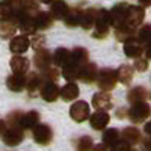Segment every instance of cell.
<instances>
[{
	"instance_id": "obj_32",
	"label": "cell",
	"mask_w": 151,
	"mask_h": 151,
	"mask_svg": "<svg viewBox=\"0 0 151 151\" xmlns=\"http://www.w3.org/2000/svg\"><path fill=\"white\" fill-rule=\"evenodd\" d=\"M134 30H136V29H132V27H129V26H121V27L115 29V36H116L118 41L125 42L127 40H130V38L134 36Z\"/></svg>"
},
{
	"instance_id": "obj_21",
	"label": "cell",
	"mask_w": 151,
	"mask_h": 151,
	"mask_svg": "<svg viewBox=\"0 0 151 151\" xmlns=\"http://www.w3.org/2000/svg\"><path fill=\"white\" fill-rule=\"evenodd\" d=\"M79 94H80L79 86L73 82H68L64 88H60V97L64 101H73L79 97Z\"/></svg>"
},
{
	"instance_id": "obj_5",
	"label": "cell",
	"mask_w": 151,
	"mask_h": 151,
	"mask_svg": "<svg viewBox=\"0 0 151 151\" xmlns=\"http://www.w3.org/2000/svg\"><path fill=\"white\" fill-rule=\"evenodd\" d=\"M144 17H145V9L142 6H129L127 18H125V24H124V26H129L132 29H136L144 21Z\"/></svg>"
},
{
	"instance_id": "obj_16",
	"label": "cell",
	"mask_w": 151,
	"mask_h": 151,
	"mask_svg": "<svg viewBox=\"0 0 151 151\" xmlns=\"http://www.w3.org/2000/svg\"><path fill=\"white\" fill-rule=\"evenodd\" d=\"M38 122H40V113L36 110H30L27 113H23L20 119V127L21 129H35Z\"/></svg>"
},
{
	"instance_id": "obj_36",
	"label": "cell",
	"mask_w": 151,
	"mask_h": 151,
	"mask_svg": "<svg viewBox=\"0 0 151 151\" xmlns=\"http://www.w3.org/2000/svg\"><path fill=\"white\" fill-rule=\"evenodd\" d=\"M12 14H14V8L11 5H8L6 2L0 3V21H9L12 18Z\"/></svg>"
},
{
	"instance_id": "obj_15",
	"label": "cell",
	"mask_w": 151,
	"mask_h": 151,
	"mask_svg": "<svg viewBox=\"0 0 151 151\" xmlns=\"http://www.w3.org/2000/svg\"><path fill=\"white\" fill-rule=\"evenodd\" d=\"M92 104L97 110H109L112 107V98L106 91L101 92H97L92 97Z\"/></svg>"
},
{
	"instance_id": "obj_25",
	"label": "cell",
	"mask_w": 151,
	"mask_h": 151,
	"mask_svg": "<svg viewBox=\"0 0 151 151\" xmlns=\"http://www.w3.org/2000/svg\"><path fill=\"white\" fill-rule=\"evenodd\" d=\"M97 14H98V11L97 9H88L85 11L83 14H82V21H80V26L83 29H92L94 27V24H95V20H97Z\"/></svg>"
},
{
	"instance_id": "obj_24",
	"label": "cell",
	"mask_w": 151,
	"mask_h": 151,
	"mask_svg": "<svg viewBox=\"0 0 151 151\" xmlns=\"http://www.w3.org/2000/svg\"><path fill=\"white\" fill-rule=\"evenodd\" d=\"M80 71H82L80 65H76L73 62H68V64L62 68V76H64V79H67L68 82H74L76 79L80 77Z\"/></svg>"
},
{
	"instance_id": "obj_9",
	"label": "cell",
	"mask_w": 151,
	"mask_h": 151,
	"mask_svg": "<svg viewBox=\"0 0 151 151\" xmlns=\"http://www.w3.org/2000/svg\"><path fill=\"white\" fill-rule=\"evenodd\" d=\"M33 62H35V67L38 70L45 71L47 68L52 67V55L45 48H38L35 56H33Z\"/></svg>"
},
{
	"instance_id": "obj_11",
	"label": "cell",
	"mask_w": 151,
	"mask_h": 151,
	"mask_svg": "<svg viewBox=\"0 0 151 151\" xmlns=\"http://www.w3.org/2000/svg\"><path fill=\"white\" fill-rule=\"evenodd\" d=\"M30 47V40L26 35H20V36H14L9 42V50L15 55H21L24 52H27V48Z\"/></svg>"
},
{
	"instance_id": "obj_23",
	"label": "cell",
	"mask_w": 151,
	"mask_h": 151,
	"mask_svg": "<svg viewBox=\"0 0 151 151\" xmlns=\"http://www.w3.org/2000/svg\"><path fill=\"white\" fill-rule=\"evenodd\" d=\"M41 86H42V77L38 76L36 73H30L26 77V89L29 91L30 95H35V92L40 91Z\"/></svg>"
},
{
	"instance_id": "obj_45",
	"label": "cell",
	"mask_w": 151,
	"mask_h": 151,
	"mask_svg": "<svg viewBox=\"0 0 151 151\" xmlns=\"http://www.w3.org/2000/svg\"><path fill=\"white\" fill-rule=\"evenodd\" d=\"M6 132V122L0 121V136H3V133Z\"/></svg>"
},
{
	"instance_id": "obj_6",
	"label": "cell",
	"mask_w": 151,
	"mask_h": 151,
	"mask_svg": "<svg viewBox=\"0 0 151 151\" xmlns=\"http://www.w3.org/2000/svg\"><path fill=\"white\" fill-rule=\"evenodd\" d=\"M70 116L76 121V122H83L89 116V104L86 101H76L71 107H70Z\"/></svg>"
},
{
	"instance_id": "obj_33",
	"label": "cell",
	"mask_w": 151,
	"mask_h": 151,
	"mask_svg": "<svg viewBox=\"0 0 151 151\" xmlns=\"http://www.w3.org/2000/svg\"><path fill=\"white\" fill-rule=\"evenodd\" d=\"M119 141V132L116 129H107L103 133V144L107 147H112L113 144H116Z\"/></svg>"
},
{
	"instance_id": "obj_26",
	"label": "cell",
	"mask_w": 151,
	"mask_h": 151,
	"mask_svg": "<svg viewBox=\"0 0 151 151\" xmlns=\"http://www.w3.org/2000/svg\"><path fill=\"white\" fill-rule=\"evenodd\" d=\"M70 55H71V52H68L67 48H62V47L58 48L55 52V55H53V64L56 67H62V68H64L70 62Z\"/></svg>"
},
{
	"instance_id": "obj_48",
	"label": "cell",
	"mask_w": 151,
	"mask_h": 151,
	"mask_svg": "<svg viewBox=\"0 0 151 151\" xmlns=\"http://www.w3.org/2000/svg\"><path fill=\"white\" fill-rule=\"evenodd\" d=\"M139 3L142 6H151V0H139Z\"/></svg>"
},
{
	"instance_id": "obj_8",
	"label": "cell",
	"mask_w": 151,
	"mask_h": 151,
	"mask_svg": "<svg viewBox=\"0 0 151 151\" xmlns=\"http://www.w3.org/2000/svg\"><path fill=\"white\" fill-rule=\"evenodd\" d=\"M52 137H53L52 129L47 124H38L33 129V139L40 145H48L52 142Z\"/></svg>"
},
{
	"instance_id": "obj_30",
	"label": "cell",
	"mask_w": 151,
	"mask_h": 151,
	"mask_svg": "<svg viewBox=\"0 0 151 151\" xmlns=\"http://www.w3.org/2000/svg\"><path fill=\"white\" fill-rule=\"evenodd\" d=\"M82 14H83V12H82L80 9H70V12L67 14V17L64 18L65 23H67V26H70V27L79 26L80 21H82Z\"/></svg>"
},
{
	"instance_id": "obj_29",
	"label": "cell",
	"mask_w": 151,
	"mask_h": 151,
	"mask_svg": "<svg viewBox=\"0 0 151 151\" xmlns=\"http://www.w3.org/2000/svg\"><path fill=\"white\" fill-rule=\"evenodd\" d=\"M122 139L127 141L130 145H134V144H137L141 141V132L136 127H127L122 132Z\"/></svg>"
},
{
	"instance_id": "obj_19",
	"label": "cell",
	"mask_w": 151,
	"mask_h": 151,
	"mask_svg": "<svg viewBox=\"0 0 151 151\" xmlns=\"http://www.w3.org/2000/svg\"><path fill=\"white\" fill-rule=\"evenodd\" d=\"M52 24H53V15H52V12L40 11L35 15V26H36V29L45 30L48 27H52Z\"/></svg>"
},
{
	"instance_id": "obj_34",
	"label": "cell",
	"mask_w": 151,
	"mask_h": 151,
	"mask_svg": "<svg viewBox=\"0 0 151 151\" xmlns=\"http://www.w3.org/2000/svg\"><path fill=\"white\" fill-rule=\"evenodd\" d=\"M21 11H24L29 15H36L40 9H38V3L33 2V0H21Z\"/></svg>"
},
{
	"instance_id": "obj_1",
	"label": "cell",
	"mask_w": 151,
	"mask_h": 151,
	"mask_svg": "<svg viewBox=\"0 0 151 151\" xmlns=\"http://www.w3.org/2000/svg\"><path fill=\"white\" fill-rule=\"evenodd\" d=\"M98 88L101 91H112L115 88L116 82H118V73L115 70H110V68H103L98 71Z\"/></svg>"
},
{
	"instance_id": "obj_40",
	"label": "cell",
	"mask_w": 151,
	"mask_h": 151,
	"mask_svg": "<svg viewBox=\"0 0 151 151\" xmlns=\"http://www.w3.org/2000/svg\"><path fill=\"white\" fill-rule=\"evenodd\" d=\"M134 68H136V71H147V70H148V59L136 58V60H134Z\"/></svg>"
},
{
	"instance_id": "obj_42",
	"label": "cell",
	"mask_w": 151,
	"mask_h": 151,
	"mask_svg": "<svg viewBox=\"0 0 151 151\" xmlns=\"http://www.w3.org/2000/svg\"><path fill=\"white\" fill-rule=\"evenodd\" d=\"M33 40H35V41H33V47H35L36 50H38V48H42V47H41V45L44 44V38H42V36H36V38H33Z\"/></svg>"
},
{
	"instance_id": "obj_37",
	"label": "cell",
	"mask_w": 151,
	"mask_h": 151,
	"mask_svg": "<svg viewBox=\"0 0 151 151\" xmlns=\"http://www.w3.org/2000/svg\"><path fill=\"white\" fill-rule=\"evenodd\" d=\"M137 40L141 42H151V24H147V26L139 29V33H137Z\"/></svg>"
},
{
	"instance_id": "obj_43",
	"label": "cell",
	"mask_w": 151,
	"mask_h": 151,
	"mask_svg": "<svg viewBox=\"0 0 151 151\" xmlns=\"http://www.w3.org/2000/svg\"><path fill=\"white\" fill-rule=\"evenodd\" d=\"M144 150L145 151H151V136H148L144 141Z\"/></svg>"
},
{
	"instance_id": "obj_17",
	"label": "cell",
	"mask_w": 151,
	"mask_h": 151,
	"mask_svg": "<svg viewBox=\"0 0 151 151\" xmlns=\"http://www.w3.org/2000/svg\"><path fill=\"white\" fill-rule=\"evenodd\" d=\"M98 77V70H97V65L95 64H85L82 67V71H80V80L85 82V83H92L95 79Z\"/></svg>"
},
{
	"instance_id": "obj_13",
	"label": "cell",
	"mask_w": 151,
	"mask_h": 151,
	"mask_svg": "<svg viewBox=\"0 0 151 151\" xmlns=\"http://www.w3.org/2000/svg\"><path fill=\"white\" fill-rule=\"evenodd\" d=\"M109 121H110V116L106 110H97L89 116V122L94 130H103L109 124Z\"/></svg>"
},
{
	"instance_id": "obj_44",
	"label": "cell",
	"mask_w": 151,
	"mask_h": 151,
	"mask_svg": "<svg viewBox=\"0 0 151 151\" xmlns=\"http://www.w3.org/2000/svg\"><path fill=\"white\" fill-rule=\"evenodd\" d=\"M144 53L147 55V59L151 60V42H148V44L145 45V52H144Z\"/></svg>"
},
{
	"instance_id": "obj_14",
	"label": "cell",
	"mask_w": 151,
	"mask_h": 151,
	"mask_svg": "<svg viewBox=\"0 0 151 151\" xmlns=\"http://www.w3.org/2000/svg\"><path fill=\"white\" fill-rule=\"evenodd\" d=\"M6 86L14 92L23 91L24 88H26V76L20 74V73H14L12 76H9V77L6 79Z\"/></svg>"
},
{
	"instance_id": "obj_12",
	"label": "cell",
	"mask_w": 151,
	"mask_h": 151,
	"mask_svg": "<svg viewBox=\"0 0 151 151\" xmlns=\"http://www.w3.org/2000/svg\"><path fill=\"white\" fill-rule=\"evenodd\" d=\"M60 95V89L56 85V82H45L41 86V97L45 100V101H56L58 97Z\"/></svg>"
},
{
	"instance_id": "obj_3",
	"label": "cell",
	"mask_w": 151,
	"mask_h": 151,
	"mask_svg": "<svg viewBox=\"0 0 151 151\" xmlns=\"http://www.w3.org/2000/svg\"><path fill=\"white\" fill-rule=\"evenodd\" d=\"M127 3H116L110 11H109V18H110V26L112 27H121L125 24V18H127V11H129Z\"/></svg>"
},
{
	"instance_id": "obj_38",
	"label": "cell",
	"mask_w": 151,
	"mask_h": 151,
	"mask_svg": "<svg viewBox=\"0 0 151 151\" xmlns=\"http://www.w3.org/2000/svg\"><path fill=\"white\" fill-rule=\"evenodd\" d=\"M42 77L45 79V82H56L58 77H59V73H58L56 68H52V67H50V68H47V70L44 71Z\"/></svg>"
},
{
	"instance_id": "obj_10",
	"label": "cell",
	"mask_w": 151,
	"mask_h": 151,
	"mask_svg": "<svg viewBox=\"0 0 151 151\" xmlns=\"http://www.w3.org/2000/svg\"><path fill=\"white\" fill-rule=\"evenodd\" d=\"M124 53L127 58H139L142 53H144V47H142V42L139 40H136V38H130L124 42Z\"/></svg>"
},
{
	"instance_id": "obj_4",
	"label": "cell",
	"mask_w": 151,
	"mask_h": 151,
	"mask_svg": "<svg viewBox=\"0 0 151 151\" xmlns=\"http://www.w3.org/2000/svg\"><path fill=\"white\" fill-rule=\"evenodd\" d=\"M151 113V109L148 106V103L145 101H139V103H133V106L130 107L129 110V118L132 122L134 124H139V122H144L148 115Z\"/></svg>"
},
{
	"instance_id": "obj_31",
	"label": "cell",
	"mask_w": 151,
	"mask_h": 151,
	"mask_svg": "<svg viewBox=\"0 0 151 151\" xmlns=\"http://www.w3.org/2000/svg\"><path fill=\"white\" fill-rule=\"evenodd\" d=\"M17 24H14L12 21H3L0 24V36L5 38V40H9V38H14L15 30H17Z\"/></svg>"
},
{
	"instance_id": "obj_20",
	"label": "cell",
	"mask_w": 151,
	"mask_h": 151,
	"mask_svg": "<svg viewBox=\"0 0 151 151\" xmlns=\"http://www.w3.org/2000/svg\"><path fill=\"white\" fill-rule=\"evenodd\" d=\"M88 59H89V53L83 47H76L70 55V62H73L76 65H80V67L88 64Z\"/></svg>"
},
{
	"instance_id": "obj_47",
	"label": "cell",
	"mask_w": 151,
	"mask_h": 151,
	"mask_svg": "<svg viewBox=\"0 0 151 151\" xmlns=\"http://www.w3.org/2000/svg\"><path fill=\"white\" fill-rule=\"evenodd\" d=\"M106 147H107V145H104V144H103V145H97V147L92 148V151H106Z\"/></svg>"
},
{
	"instance_id": "obj_7",
	"label": "cell",
	"mask_w": 151,
	"mask_h": 151,
	"mask_svg": "<svg viewBox=\"0 0 151 151\" xmlns=\"http://www.w3.org/2000/svg\"><path fill=\"white\" fill-rule=\"evenodd\" d=\"M3 142L8 145V147H15L18 144H21L23 141V129L20 127V125H12V127L6 129V132L3 133Z\"/></svg>"
},
{
	"instance_id": "obj_28",
	"label": "cell",
	"mask_w": 151,
	"mask_h": 151,
	"mask_svg": "<svg viewBox=\"0 0 151 151\" xmlns=\"http://www.w3.org/2000/svg\"><path fill=\"white\" fill-rule=\"evenodd\" d=\"M147 95H148V92H147V89L144 86H136V88H133V89L129 92V95H127V100L133 104V103H139V101H144V100L147 98Z\"/></svg>"
},
{
	"instance_id": "obj_35",
	"label": "cell",
	"mask_w": 151,
	"mask_h": 151,
	"mask_svg": "<svg viewBox=\"0 0 151 151\" xmlns=\"http://www.w3.org/2000/svg\"><path fill=\"white\" fill-rule=\"evenodd\" d=\"M92 150V139L89 136H82L76 142V151H91Z\"/></svg>"
},
{
	"instance_id": "obj_22",
	"label": "cell",
	"mask_w": 151,
	"mask_h": 151,
	"mask_svg": "<svg viewBox=\"0 0 151 151\" xmlns=\"http://www.w3.org/2000/svg\"><path fill=\"white\" fill-rule=\"evenodd\" d=\"M9 64H11V70L14 73L24 74V73H27V70H29V60L26 58L20 56V55H15L14 58L11 59Z\"/></svg>"
},
{
	"instance_id": "obj_39",
	"label": "cell",
	"mask_w": 151,
	"mask_h": 151,
	"mask_svg": "<svg viewBox=\"0 0 151 151\" xmlns=\"http://www.w3.org/2000/svg\"><path fill=\"white\" fill-rule=\"evenodd\" d=\"M110 151H132V148H130V144L127 142V141H118L116 144H113L112 147H110Z\"/></svg>"
},
{
	"instance_id": "obj_49",
	"label": "cell",
	"mask_w": 151,
	"mask_h": 151,
	"mask_svg": "<svg viewBox=\"0 0 151 151\" xmlns=\"http://www.w3.org/2000/svg\"><path fill=\"white\" fill-rule=\"evenodd\" d=\"M40 2H41V3H53L55 0H40Z\"/></svg>"
},
{
	"instance_id": "obj_41",
	"label": "cell",
	"mask_w": 151,
	"mask_h": 151,
	"mask_svg": "<svg viewBox=\"0 0 151 151\" xmlns=\"http://www.w3.org/2000/svg\"><path fill=\"white\" fill-rule=\"evenodd\" d=\"M8 5H11L14 9H21V0H3Z\"/></svg>"
},
{
	"instance_id": "obj_2",
	"label": "cell",
	"mask_w": 151,
	"mask_h": 151,
	"mask_svg": "<svg viewBox=\"0 0 151 151\" xmlns=\"http://www.w3.org/2000/svg\"><path fill=\"white\" fill-rule=\"evenodd\" d=\"M94 38H98V40H103V38L107 36L109 33V27H110V18H109V11L106 9H100L97 14V20L94 24Z\"/></svg>"
},
{
	"instance_id": "obj_27",
	"label": "cell",
	"mask_w": 151,
	"mask_h": 151,
	"mask_svg": "<svg viewBox=\"0 0 151 151\" xmlns=\"http://www.w3.org/2000/svg\"><path fill=\"white\" fill-rule=\"evenodd\" d=\"M118 82H121L122 85H130V82L133 80L134 71L130 65H122L118 68Z\"/></svg>"
},
{
	"instance_id": "obj_18",
	"label": "cell",
	"mask_w": 151,
	"mask_h": 151,
	"mask_svg": "<svg viewBox=\"0 0 151 151\" xmlns=\"http://www.w3.org/2000/svg\"><path fill=\"white\" fill-rule=\"evenodd\" d=\"M50 12H52L53 18L64 20L67 17V14L70 12V8H68L67 2H64V0H55L52 3V8H50Z\"/></svg>"
},
{
	"instance_id": "obj_46",
	"label": "cell",
	"mask_w": 151,
	"mask_h": 151,
	"mask_svg": "<svg viewBox=\"0 0 151 151\" xmlns=\"http://www.w3.org/2000/svg\"><path fill=\"white\" fill-rule=\"evenodd\" d=\"M144 130H145V133H147L148 136H151V121H148V122L145 124V127H144Z\"/></svg>"
}]
</instances>
